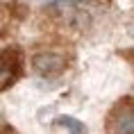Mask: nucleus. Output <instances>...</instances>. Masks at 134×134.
I'll list each match as a JSON object with an SVG mask.
<instances>
[{
  "label": "nucleus",
  "mask_w": 134,
  "mask_h": 134,
  "mask_svg": "<svg viewBox=\"0 0 134 134\" xmlns=\"http://www.w3.org/2000/svg\"><path fill=\"white\" fill-rule=\"evenodd\" d=\"M109 134H134V107L132 105H118L109 116L107 123Z\"/></svg>",
  "instance_id": "2"
},
{
  "label": "nucleus",
  "mask_w": 134,
  "mask_h": 134,
  "mask_svg": "<svg viewBox=\"0 0 134 134\" xmlns=\"http://www.w3.org/2000/svg\"><path fill=\"white\" fill-rule=\"evenodd\" d=\"M2 134H16V130H14V127H9L7 123H2Z\"/></svg>",
  "instance_id": "5"
},
{
  "label": "nucleus",
  "mask_w": 134,
  "mask_h": 134,
  "mask_svg": "<svg viewBox=\"0 0 134 134\" xmlns=\"http://www.w3.org/2000/svg\"><path fill=\"white\" fill-rule=\"evenodd\" d=\"M21 50L18 48H5L2 50V75H0V86L9 89V84H14L18 75H21Z\"/></svg>",
  "instance_id": "1"
},
{
  "label": "nucleus",
  "mask_w": 134,
  "mask_h": 134,
  "mask_svg": "<svg viewBox=\"0 0 134 134\" xmlns=\"http://www.w3.org/2000/svg\"><path fill=\"white\" fill-rule=\"evenodd\" d=\"M32 66L43 77H55L66 68V59L57 52H39V55L32 57Z\"/></svg>",
  "instance_id": "3"
},
{
  "label": "nucleus",
  "mask_w": 134,
  "mask_h": 134,
  "mask_svg": "<svg viewBox=\"0 0 134 134\" xmlns=\"http://www.w3.org/2000/svg\"><path fill=\"white\" fill-rule=\"evenodd\" d=\"M57 125L66 127L71 134H86L84 123H80V120H77V118H73V116H59V118H57Z\"/></svg>",
  "instance_id": "4"
}]
</instances>
